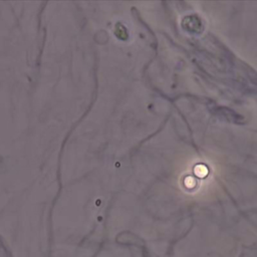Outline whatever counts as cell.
I'll return each instance as SVG.
<instances>
[{
	"mask_svg": "<svg viewBox=\"0 0 257 257\" xmlns=\"http://www.w3.org/2000/svg\"><path fill=\"white\" fill-rule=\"evenodd\" d=\"M195 172H196V174L199 175L200 177H203V176L206 175L207 170H206V167H204V166H198V167H196Z\"/></svg>",
	"mask_w": 257,
	"mask_h": 257,
	"instance_id": "obj_1",
	"label": "cell"
}]
</instances>
